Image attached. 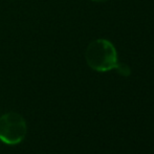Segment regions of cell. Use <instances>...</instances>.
Listing matches in <instances>:
<instances>
[{"instance_id": "cell-3", "label": "cell", "mask_w": 154, "mask_h": 154, "mask_svg": "<svg viewBox=\"0 0 154 154\" xmlns=\"http://www.w3.org/2000/svg\"><path fill=\"white\" fill-rule=\"evenodd\" d=\"M118 70V72L120 73V75H124V77H128V75H130V72H131V70H130L129 66H128L127 64H125V63H119L116 64V68Z\"/></svg>"}, {"instance_id": "cell-2", "label": "cell", "mask_w": 154, "mask_h": 154, "mask_svg": "<svg viewBox=\"0 0 154 154\" xmlns=\"http://www.w3.org/2000/svg\"><path fill=\"white\" fill-rule=\"evenodd\" d=\"M26 132V122L21 114L12 111L0 116V140L2 143L6 145L20 144Z\"/></svg>"}, {"instance_id": "cell-1", "label": "cell", "mask_w": 154, "mask_h": 154, "mask_svg": "<svg viewBox=\"0 0 154 154\" xmlns=\"http://www.w3.org/2000/svg\"><path fill=\"white\" fill-rule=\"evenodd\" d=\"M87 65L95 71H109L118 64V54L114 45L105 39H97L88 44L85 51Z\"/></svg>"}, {"instance_id": "cell-4", "label": "cell", "mask_w": 154, "mask_h": 154, "mask_svg": "<svg viewBox=\"0 0 154 154\" xmlns=\"http://www.w3.org/2000/svg\"><path fill=\"white\" fill-rule=\"evenodd\" d=\"M92 1H94V2H106V1H108V0H92Z\"/></svg>"}]
</instances>
